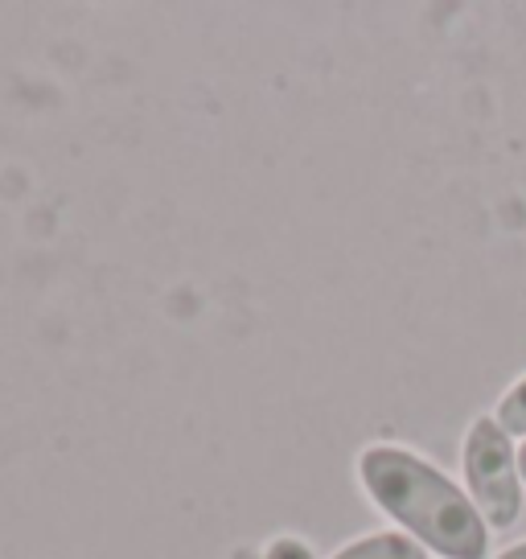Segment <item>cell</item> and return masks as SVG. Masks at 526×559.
Instances as JSON below:
<instances>
[{"label": "cell", "mask_w": 526, "mask_h": 559, "mask_svg": "<svg viewBox=\"0 0 526 559\" xmlns=\"http://www.w3.org/2000/svg\"><path fill=\"white\" fill-rule=\"evenodd\" d=\"M358 477L370 502L386 510L416 543L444 559H486L490 526L481 523L474 498L432 461L395 444H370L358 456Z\"/></svg>", "instance_id": "6da1fadb"}, {"label": "cell", "mask_w": 526, "mask_h": 559, "mask_svg": "<svg viewBox=\"0 0 526 559\" xmlns=\"http://www.w3.org/2000/svg\"><path fill=\"white\" fill-rule=\"evenodd\" d=\"M461 469L469 481L481 523L490 531H510L523 514V473H518V449L514 437L493 416H477L465 432Z\"/></svg>", "instance_id": "7a4b0ae2"}, {"label": "cell", "mask_w": 526, "mask_h": 559, "mask_svg": "<svg viewBox=\"0 0 526 559\" xmlns=\"http://www.w3.org/2000/svg\"><path fill=\"white\" fill-rule=\"evenodd\" d=\"M334 559H428V547L404 531H374V535L346 543Z\"/></svg>", "instance_id": "3957f363"}, {"label": "cell", "mask_w": 526, "mask_h": 559, "mask_svg": "<svg viewBox=\"0 0 526 559\" xmlns=\"http://www.w3.org/2000/svg\"><path fill=\"white\" fill-rule=\"evenodd\" d=\"M493 419L506 428L510 437H526V374L510 386L502 400H498V412H493Z\"/></svg>", "instance_id": "277c9868"}, {"label": "cell", "mask_w": 526, "mask_h": 559, "mask_svg": "<svg viewBox=\"0 0 526 559\" xmlns=\"http://www.w3.org/2000/svg\"><path fill=\"white\" fill-rule=\"evenodd\" d=\"M263 559H316V556H313V547H309V543L292 539V535H280V539L267 543Z\"/></svg>", "instance_id": "5b68a950"}, {"label": "cell", "mask_w": 526, "mask_h": 559, "mask_svg": "<svg viewBox=\"0 0 526 559\" xmlns=\"http://www.w3.org/2000/svg\"><path fill=\"white\" fill-rule=\"evenodd\" d=\"M498 559H526V539H523V543H514V547H506V551H502Z\"/></svg>", "instance_id": "8992f818"}, {"label": "cell", "mask_w": 526, "mask_h": 559, "mask_svg": "<svg viewBox=\"0 0 526 559\" xmlns=\"http://www.w3.org/2000/svg\"><path fill=\"white\" fill-rule=\"evenodd\" d=\"M518 473H523V486H526V444L518 449Z\"/></svg>", "instance_id": "52a82bcc"}]
</instances>
